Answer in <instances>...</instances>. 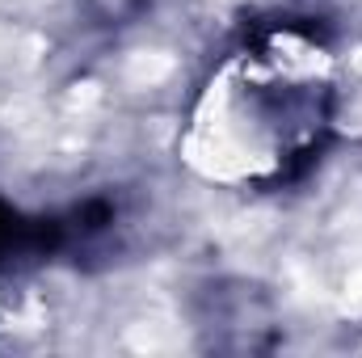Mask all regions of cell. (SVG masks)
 <instances>
[{"label":"cell","instance_id":"6da1fadb","mask_svg":"<svg viewBox=\"0 0 362 358\" xmlns=\"http://www.w3.org/2000/svg\"><path fill=\"white\" fill-rule=\"evenodd\" d=\"M333 59L303 30H270L232 51L194 105L189 165L223 185L286 178L325 139Z\"/></svg>","mask_w":362,"mask_h":358}]
</instances>
